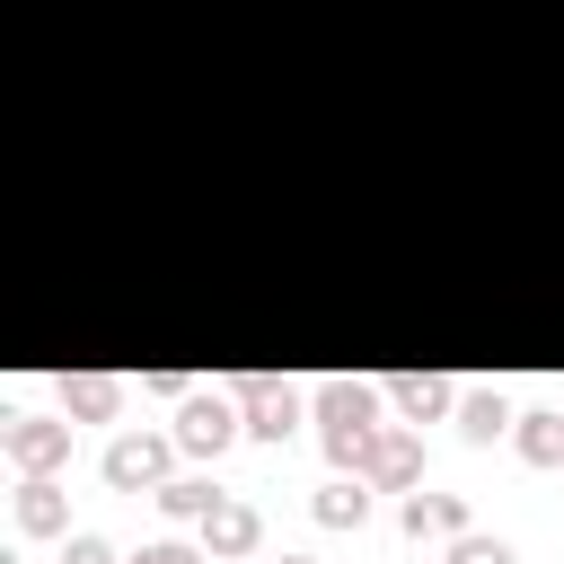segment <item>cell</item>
<instances>
[{
	"label": "cell",
	"mask_w": 564,
	"mask_h": 564,
	"mask_svg": "<svg viewBox=\"0 0 564 564\" xmlns=\"http://www.w3.org/2000/svg\"><path fill=\"white\" fill-rule=\"evenodd\" d=\"M361 476H370L379 494H414V485H423V432H414V423H388V432L370 441Z\"/></svg>",
	"instance_id": "obj_6"
},
{
	"label": "cell",
	"mask_w": 564,
	"mask_h": 564,
	"mask_svg": "<svg viewBox=\"0 0 564 564\" xmlns=\"http://www.w3.org/2000/svg\"><path fill=\"white\" fill-rule=\"evenodd\" d=\"M123 564H212V555H194V546H176V538H150V546L123 555Z\"/></svg>",
	"instance_id": "obj_17"
},
{
	"label": "cell",
	"mask_w": 564,
	"mask_h": 564,
	"mask_svg": "<svg viewBox=\"0 0 564 564\" xmlns=\"http://www.w3.org/2000/svg\"><path fill=\"white\" fill-rule=\"evenodd\" d=\"M308 511H317V529H361V520H370V476L335 467V476L317 485V502H308Z\"/></svg>",
	"instance_id": "obj_10"
},
{
	"label": "cell",
	"mask_w": 564,
	"mask_h": 564,
	"mask_svg": "<svg viewBox=\"0 0 564 564\" xmlns=\"http://www.w3.org/2000/svg\"><path fill=\"white\" fill-rule=\"evenodd\" d=\"M238 432H247V405H238V397H212V388H194V397L176 405V449H194V458H220Z\"/></svg>",
	"instance_id": "obj_4"
},
{
	"label": "cell",
	"mask_w": 564,
	"mask_h": 564,
	"mask_svg": "<svg viewBox=\"0 0 564 564\" xmlns=\"http://www.w3.org/2000/svg\"><path fill=\"white\" fill-rule=\"evenodd\" d=\"M0 458L26 467V476H53L70 458V414H9L0 423Z\"/></svg>",
	"instance_id": "obj_5"
},
{
	"label": "cell",
	"mask_w": 564,
	"mask_h": 564,
	"mask_svg": "<svg viewBox=\"0 0 564 564\" xmlns=\"http://www.w3.org/2000/svg\"><path fill=\"white\" fill-rule=\"evenodd\" d=\"M62 520H70V511H62V485H53V476H26V485H18V529H26V538H62Z\"/></svg>",
	"instance_id": "obj_13"
},
{
	"label": "cell",
	"mask_w": 564,
	"mask_h": 564,
	"mask_svg": "<svg viewBox=\"0 0 564 564\" xmlns=\"http://www.w3.org/2000/svg\"><path fill=\"white\" fill-rule=\"evenodd\" d=\"M159 511H167V520H212L220 494H212L203 476H167V485H159Z\"/></svg>",
	"instance_id": "obj_15"
},
{
	"label": "cell",
	"mask_w": 564,
	"mask_h": 564,
	"mask_svg": "<svg viewBox=\"0 0 564 564\" xmlns=\"http://www.w3.org/2000/svg\"><path fill=\"white\" fill-rule=\"evenodd\" d=\"M167 458H176V432H115L106 441V485L115 494H159Z\"/></svg>",
	"instance_id": "obj_3"
},
{
	"label": "cell",
	"mask_w": 564,
	"mask_h": 564,
	"mask_svg": "<svg viewBox=\"0 0 564 564\" xmlns=\"http://www.w3.org/2000/svg\"><path fill=\"white\" fill-rule=\"evenodd\" d=\"M62 564H115V546H106V538H88V529H79V538H70V546H62Z\"/></svg>",
	"instance_id": "obj_18"
},
{
	"label": "cell",
	"mask_w": 564,
	"mask_h": 564,
	"mask_svg": "<svg viewBox=\"0 0 564 564\" xmlns=\"http://www.w3.org/2000/svg\"><path fill=\"white\" fill-rule=\"evenodd\" d=\"M282 564H317V555H282Z\"/></svg>",
	"instance_id": "obj_19"
},
{
	"label": "cell",
	"mask_w": 564,
	"mask_h": 564,
	"mask_svg": "<svg viewBox=\"0 0 564 564\" xmlns=\"http://www.w3.org/2000/svg\"><path fill=\"white\" fill-rule=\"evenodd\" d=\"M449 564H520V555H511V538H494V529H458V538H449Z\"/></svg>",
	"instance_id": "obj_16"
},
{
	"label": "cell",
	"mask_w": 564,
	"mask_h": 564,
	"mask_svg": "<svg viewBox=\"0 0 564 564\" xmlns=\"http://www.w3.org/2000/svg\"><path fill=\"white\" fill-rule=\"evenodd\" d=\"M115 405H123L115 370H62V414L70 423H115Z\"/></svg>",
	"instance_id": "obj_7"
},
{
	"label": "cell",
	"mask_w": 564,
	"mask_h": 564,
	"mask_svg": "<svg viewBox=\"0 0 564 564\" xmlns=\"http://www.w3.org/2000/svg\"><path fill=\"white\" fill-rule=\"evenodd\" d=\"M511 441H520V458H529V467H564V414H520V423H511Z\"/></svg>",
	"instance_id": "obj_14"
},
{
	"label": "cell",
	"mask_w": 564,
	"mask_h": 564,
	"mask_svg": "<svg viewBox=\"0 0 564 564\" xmlns=\"http://www.w3.org/2000/svg\"><path fill=\"white\" fill-rule=\"evenodd\" d=\"M308 405H317V441H326V458L361 476L370 441L388 432V423H379V405H388V379H317V388H308Z\"/></svg>",
	"instance_id": "obj_1"
},
{
	"label": "cell",
	"mask_w": 564,
	"mask_h": 564,
	"mask_svg": "<svg viewBox=\"0 0 564 564\" xmlns=\"http://www.w3.org/2000/svg\"><path fill=\"white\" fill-rule=\"evenodd\" d=\"M256 546H264L256 502H229V494H220V511L203 520V555H256Z\"/></svg>",
	"instance_id": "obj_11"
},
{
	"label": "cell",
	"mask_w": 564,
	"mask_h": 564,
	"mask_svg": "<svg viewBox=\"0 0 564 564\" xmlns=\"http://www.w3.org/2000/svg\"><path fill=\"white\" fill-rule=\"evenodd\" d=\"M511 423H520V414H511V397H502V388H467V397H458V432H467L476 449H494Z\"/></svg>",
	"instance_id": "obj_12"
},
{
	"label": "cell",
	"mask_w": 564,
	"mask_h": 564,
	"mask_svg": "<svg viewBox=\"0 0 564 564\" xmlns=\"http://www.w3.org/2000/svg\"><path fill=\"white\" fill-rule=\"evenodd\" d=\"M458 397H467V388H449L441 370H397V379H388V405H397L405 423H432V414H449Z\"/></svg>",
	"instance_id": "obj_8"
},
{
	"label": "cell",
	"mask_w": 564,
	"mask_h": 564,
	"mask_svg": "<svg viewBox=\"0 0 564 564\" xmlns=\"http://www.w3.org/2000/svg\"><path fill=\"white\" fill-rule=\"evenodd\" d=\"M229 397L247 405V441H273V449L291 441V423H300V405H308V397H300L291 379H273V370H238Z\"/></svg>",
	"instance_id": "obj_2"
},
{
	"label": "cell",
	"mask_w": 564,
	"mask_h": 564,
	"mask_svg": "<svg viewBox=\"0 0 564 564\" xmlns=\"http://www.w3.org/2000/svg\"><path fill=\"white\" fill-rule=\"evenodd\" d=\"M397 520H405V538H458V529H476L467 520V494H423V485L397 502Z\"/></svg>",
	"instance_id": "obj_9"
}]
</instances>
